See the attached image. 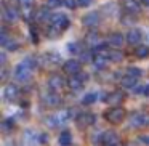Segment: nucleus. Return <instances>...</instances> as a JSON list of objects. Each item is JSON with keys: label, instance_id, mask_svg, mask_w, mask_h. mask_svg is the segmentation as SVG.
<instances>
[{"label": "nucleus", "instance_id": "4", "mask_svg": "<svg viewBox=\"0 0 149 146\" xmlns=\"http://www.w3.org/2000/svg\"><path fill=\"white\" fill-rule=\"evenodd\" d=\"M95 120H96V116L93 112H80L75 117V125L79 129H87V127L93 125Z\"/></svg>", "mask_w": 149, "mask_h": 146}, {"label": "nucleus", "instance_id": "34", "mask_svg": "<svg viewBox=\"0 0 149 146\" xmlns=\"http://www.w3.org/2000/svg\"><path fill=\"white\" fill-rule=\"evenodd\" d=\"M3 48L10 50V52H16V50L19 48V43H18L16 40H13V39H8V40H7V43L3 45Z\"/></svg>", "mask_w": 149, "mask_h": 146}, {"label": "nucleus", "instance_id": "1", "mask_svg": "<svg viewBox=\"0 0 149 146\" xmlns=\"http://www.w3.org/2000/svg\"><path fill=\"white\" fill-rule=\"evenodd\" d=\"M125 116H127V112H125L123 108H120V104L119 106L109 108V109L104 112V119H106L107 122H111V124H120L123 119H125Z\"/></svg>", "mask_w": 149, "mask_h": 146}, {"label": "nucleus", "instance_id": "11", "mask_svg": "<svg viewBox=\"0 0 149 146\" xmlns=\"http://www.w3.org/2000/svg\"><path fill=\"white\" fill-rule=\"evenodd\" d=\"M18 96H19V88H18V85L7 84L3 87V98L7 101H15Z\"/></svg>", "mask_w": 149, "mask_h": 146}, {"label": "nucleus", "instance_id": "31", "mask_svg": "<svg viewBox=\"0 0 149 146\" xmlns=\"http://www.w3.org/2000/svg\"><path fill=\"white\" fill-rule=\"evenodd\" d=\"M68 48H69V52L74 53V55H80L82 50H85L84 45H82V42H72V43H69Z\"/></svg>", "mask_w": 149, "mask_h": 146}, {"label": "nucleus", "instance_id": "10", "mask_svg": "<svg viewBox=\"0 0 149 146\" xmlns=\"http://www.w3.org/2000/svg\"><path fill=\"white\" fill-rule=\"evenodd\" d=\"M80 63L82 61H77V59H68V61L63 63V71H64L66 74H71V75L77 74V72L82 71Z\"/></svg>", "mask_w": 149, "mask_h": 146}, {"label": "nucleus", "instance_id": "25", "mask_svg": "<svg viewBox=\"0 0 149 146\" xmlns=\"http://www.w3.org/2000/svg\"><path fill=\"white\" fill-rule=\"evenodd\" d=\"M2 130H3V133H10L13 132V127H15V119H11V117H8V119H3L2 120Z\"/></svg>", "mask_w": 149, "mask_h": 146}, {"label": "nucleus", "instance_id": "43", "mask_svg": "<svg viewBox=\"0 0 149 146\" xmlns=\"http://www.w3.org/2000/svg\"><path fill=\"white\" fill-rule=\"evenodd\" d=\"M144 96H149V85H144Z\"/></svg>", "mask_w": 149, "mask_h": 146}, {"label": "nucleus", "instance_id": "17", "mask_svg": "<svg viewBox=\"0 0 149 146\" xmlns=\"http://www.w3.org/2000/svg\"><path fill=\"white\" fill-rule=\"evenodd\" d=\"M52 11H50V7L47 5V7H42V8H39L37 10V13H36V20L39 21V23H47V21H50L52 20Z\"/></svg>", "mask_w": 149, "mask_h": 146}, {"label": "nucleus", "instance_id": "36", "mask_svg": "<svg viewBox=\"0 0 149 146\" xmlns=\"http://www.w3.org/2000/svg\"><path fill=\"white\" fill-rule=\"evenodd\" d=\"M63 3H64L63 0H48V2H47V5H48L50 8H59Z\"/></svg>", "mask_w": 149, "mask_h": 146}, {"label": "nucleus", "instance_id": "14", "mask_svg": "<svg viewBox=\"0 0 149 146\" xmlns=\"http://www.w3.org/2000/svg\"><path fill=\"white\" fill-rule=\"evenodd\" d=\"M141 37H143V34L139 29H130L128 32H127L125 39H127V43H128V45H138V43L141 42Z\"/></svg>", "mask_w": 149, "mask_h": 146}, {"label": "nucleus", "instance_id": "33", "mask_svg": "<svg viewBox=\"0 0 149 146\" xmlns=\"http://www.w3.org/2000/svg\"><path fill=\"white\" fill-rule=\"evenodd\" d=\"M93 56H95L93 52H90V50H82L79 58H80L82 63H90V61H93Z\"/></svg>", "mask_w": 149, "mask_h": 146}, {"label": "nucleus", "instance_id": "40", "mask_svg": "<svg viewBox=\"0 0 149 146\" xmlns=\"http://www.w3.org/2000/svg\"><path fill=\"white\" fill-rule=\"evenodd\" d=\"M5 64H7V55L5 53H0V66L5 68Z\"/></svg>", "mask_w": 149, "mask_h": 146}, {"label": "nucleus", "instance_id": "6", "mask_svg": "<svg viewBox=\"0 0 149 146\" xmlns=\"http://www.w3.org/2000/svg\"><path fill=\"white\" fill-rule=\"evenodd\" d=\"M2 16H3V21H7V23H15V21L19 18V11H18V8L13 7V5L3 3Z\"/></svg>", "mask_w": 149, "mask_h": 146}, {"label": "nucleus", "instance_id": "19", "mask_svg": "<svg viewBox=\"0 0 149 146\" xmlns=\"http://www.w3.org/2000/svg\"><path fill=\"white\" fill-rule=\"evenodd\" d=\"M107 63H109V56H107V55H100V53H95V56H93V64H95V68H96L98 71H101V69H106Z\"/></svg>", "mask_w": 149, "mask_h": 146}, {"label": "nucleus", "instance_id": "21", "mask_svg": "<svg viewBox=\"0 0 149 146\" xmlns=\"http://www.w3.org/2000/svg\"><path fill=\"white\" fill-rule=\"evenodd\" d=\"M58 143L63 146H71L72 145V133L69 132V130H63V132L59 133Z\"/></svg>", "mask_w": 149, "mask_h": 146}, {"label": "nucleus", "instance_id": "30", "mask_svg": "<svg viewBox=\"0 0 149 146\" xmlns=\"http://www.w3.org/2000/svg\"><path fill=\"white\" fill-rule=\"evenodd\" d=\"M87 43H88L90 47H93V48H95V47H96L98 43H101L100 36H98L96 32H90V34L87 36Z\"/></svg>", "mask_w": 149, "mask_h": 146}, {"label": "nucleus", "instance_id": "5", "mask_svg": "<svg viewBox=\"0 0 149 146\" xmlns=\"http://www.w3.org/2000/svg\"><path fill=\"white\" fill-rule=\"evenodd\" d=\"M100 141L106 146H117V145H120V136L114 130H106L104 133H101Z\"/></svg>", "mask_w": 149, "mask_h": 146}, {"label": "nucleus", "instance_id": "26", "mask_svg": "<svg viewBox=\"0 0 149 146\" xmlns=\"http://www.w3.org/2000/svg\"><path fill=\"white\" fill-rule=\"evenodd\" d=\"M23 63L26 66H29L31 69H36L37 66H39V58H37L36 55H27L26 58L23 59Z\"/></svg>", "mask_w": 149, "mask_h": 146}, {"label": "nucleus", "instance_id": "18", "mask_svg": "<svg viewBox=\"0 0 149 146\" xmlns=\"http://www.w3.org/2000/svg\"><path fill=\"white\" fill-rule=\"evenodd\" d=\"M106 101L109 106H119L120 103L123 101V93H120V92H112V93H107L106 95Z\"/></svg>", "mask_w": 149, "mask_h": 146}, {"label": "nucleus", "instance_id": "27", "mask_svg": "<svg viewBox=\"0 0 149 146\" xmlns=\"http://www.w3.org/2000/svg\"><path fill=\"white\" fill-rule=\"evenodd\" d=\"M43 59H45L47 64H52V66L58 64V63L61 61V58H59L58 53H47V55L43 56Z\"/></svg>", "mask_w": 149, "mask_h": 146}, {"label": "nucleus", "instance_id": "28", "mask_svg": "<svg viewBox=\"0 0 149 146\" xmlns=\"http://www.w3.org/2000/svg\"><path fill=\"white\" fill-rule=\"evenodd\" d=\"M107 56H109V61L111 63H120L123 59V55L119 52V50H109V53H107Z\"/></svg>", "mask_w": 149, "mask_h": 146}, {"label": "nucleus", "instance_id": "3", "mask_svg": "<svg viewBox=\"0 0 149 146\" xmlns=\"http://www.w3.org/2000/svg\"><path fill=\"white\" fill-rule=\"evenodd\" d=\"M32 71L34 69H31L29 66H26L24 63H21V64H18L16 68H15V79L16 80H19V82H29L31 80V77H32Z\"/></svg>", "mask_w": 149, "mask_h": 146}, {"label": "nucleus", "instance_id": "44", "mask_svg": "<svg viewBox=\"0 0 149 146\" xmlns=\"http://www.w3.org/2000/svg\"><path fill=\"white\" fill-rule=\"evenodd\" d=\"M143 5H146V7H149V0H139Z\"/></svg>", "mask_w": 149, "mask_h": 146}, {"label": "nucleus", "instance_id": "32", "mask_svg": "<svg viewBox=\"0 0 149 146\" xmlns=\"http://www.w3.org/2000/svg\"><path fill=\"white\" fill-rule=\"evenodd\" d=\"M61 32H63V31L58 29V27H56L55 24H52V23H50V26L47 27V36H48L50 39H55V37H58Z\"/></svg>", "mask_w": 149, "mask_h": 146}, {"label": "nucleus", "instance_id": "16", "mask_svg": "<svg viewBox=\"0 0 149 146\" xmlns=\"http://www.w3.org/2000/svg\"><path fill=\"white\" fill-rule=\"evenodd\" d=\"M43 103H45V106H59L61 104V98L56 95V92L50 90L48 93L43 95Z\"/></svg>", "mask_w": 149, "mask_h": 146}, {"label": "nucleus", "instance_id": "15", "mask_svg": "<svg viewBox=\"0 0 149 146\" xmlns=\"http://www.w3.org/2000/svg\"><path fill=\"white\" fill-rule=\"evenodd\" d=\"M21 10L24 13V18L26 20H32V5H34V0H18Z\"/></svg>", "mask_w": 149, "mask_h": 146}, {"label": "nucleus", "instance_id": "37", "mask_svg": "<svg viewBox=\"0 0 149 146\" xmlns=\"http://www.w3.org/2000/svg\"><path fill=\"white\" fill-rule=\"evenodd\" d=\"M63 2H64V5L68 8H75L79 5V0H63Z\"/></svg>", "mask_w": 149, "mask_h": 146}, {"label": "nucleus", "instance_id": "22", "mask_svg": "<svg viewBox=\"0 0 149 146\" xmlns=\"http://www.w3.org/2000/svg\"><path fill=\"white\" fill-rule=\"evenodd\" d=\"M43 122H45V125L48 127V129H56V127H59V124H61V119H59V116H47Z\"/></svg>", "mask_w": 149, "mask_h": 146}, {"label": "nucleus", "instance_id": "7", "mask_svg": "<svg viewBox=\"0 0 149 146\" xmlns=\"http://www.w3.org/2000/svg\"><path fill=\"white\" fill-rule=\"evenodd\" d=\"M128 122L132 124L133 127H143V125H146V124L149 122V119H148V116H146L144 112H139V111H135V112H132L128 116Z\"/></svg>", "mask_w": 149, "mask_h": 146}, {"label": "nucleus", "instance_id": "2", "mask_svg": "<svg viewBox=\"0 0 149 146\" xmlns=\"http://www.w3.org/2000/svg\"><path fill=\"white\" fill-rule=\"evenodd\" d=\"M88 80V74L87 72H77V74L71 75V79L68 80V87L71 88V90L77 92V90H82V87L85 85V82Z\"/></svg>", "mask_w": 149, "mask_h": 146}, {"label": "nucleus", "instance_id": "24", "mask_svg": "<svg viewBox=\"0 0 149 146\" xmlns=\"http://www.w3.org/2000/svg\"><path fill=\"white\" fill-rule=\"evenodd\" d=\"M125 8L128 13H138L139 8H141V2H138V0H130V2H127Z\"/></svg>", "mask_w": 149, "mask_h": 146}, {"label": "nucleus", "instance_id": "9", "mask_svg": "<svg viewBox=\"0 0 149 146\" xmlns=\"http://www.w3.org/2000/svg\"><path fill=\"white\" fill-rule=\"evenodd\" d=\"M50 23L52 24H55L58 29H61V31H66L69 27V24H71V21H69V18L66 16V15H61V13H58V15H53L52 16V20H50Z\"/></svg>", "mask_w": 149, "mask_h": 146}, {"label": "nucleus", "instance_id": "39", "mask_svg": "<svg viewBox=\"0 0 149 146\" xmlns=\"http://www.w3.org/2000/svg\"><path fill=\"white\" fill-rule=\"evenodd\" d=\"M93 3V0H79V7L85 8V7H90Z\"/></svg>", "mask_w": 149, "mask_h": 146}, {"label": "nucleus", "instance_id": "35", "mask_svg": "<svg viewBox=\"0 0 149 146\" xmlns=\"http://www.w3.org/2000/svg\"><path fill=\"white\" fill-rule=\"evenodd\" d=\"M127 74H130V75H133V77H141L143 75V71L139 68H136V66H130V68H127Z\"/></svg>", "mask_w": 149, "mask_h": 146}, {"label": "nucleus", "instance_id": "20", "mask_svg": "<svg viewBox=\"0 0 149 146\" xmlns=\"http://www.w3.org/2000/svg\"><path fill=\"white\" fill-rule=\"evenodd\" d=\"M120 84H122V87L125 88V90H132V88H135L136 84H138V77H133V75H130V74H125L122 79H120Z\"/></svg>", "mask_w": 149, "mask_h": 146}, {"label": "nucleus", "instance_id": "23", "mask_svg": "<svg viewBox=\"0 0 149 146\" xmlns=\"http://www.w3.org/2000/svg\"><path fill=\"white\" fill-rule=\"evenodd\" d=\"M135 55H136V58H139V59L149 58V47H146V45L136 47V48H135Z\"/></svg>", "mask_w": 149, "mask_h": 146}, {"label": "nucleus", "instance_id": "13", "mask_svg": "<svg viewBox=\"0 0 149 146\" xmlns=\"http://www.w3.org/2000/svg\"><path fill=\"white\" fill-rule=\"evenodd\" d=\"M63 85H64V79L58 74H53L52 77L48 79V88L52 92H59L63 88Z\"/></svg>", "mask_w": 149, "mask_h": 146}, {"label": "nucleus", "instance_id": "42", "mask_svg": "<svg viewBox=\"0 0 149 146\" xmlns=\"http://www.w3.org/2000/svg\"><path fill=\"white\" fill-rule=\"evenodd\" d=\"M139 140H141L143 143H148V145H149V136H141Z\"/></svg>", "mask_w": 149, "mask_h": 146}, {"label": "nucleus", "instance_id": "29", "mask_svg": "<svg viewBox=\"0 0 149 146\" xmlns=\"http://www.w3.org/2000/svg\"><path fill=\"white\" fill-rule=\"evenodd\" d=\"M96 100H98V93L96 92H90V93H85V96L82 98V103L85 106H88V104H93Z\"/></svg>", "mask_w": 149, "mask_h": 146}, {"label": "nucleus", "instance_id": "41", "mask_svg": "<svg viewBox=\"0 0 149 146\" xmlns=\"http://www.w3.org/2000/svg\"><path fill=\"white\" fill-rule=\"evenodd\" d=\"M133 90H135L136 95H144V85H141V87H135Z\"/></svg>", "mask_w": 149, "mask_h": 146}, {"label": "nucleus", "instance_id": "12", "mask_svg": "<svg viewBox=\"0 0 149 146\" xmlns=\"http://www.w3.org/2000/svg\"><path fill=\"white\" fill-rule=\"evenodd\" d=\"M123 42H127V39L120 32H112L107 37V43H109L112 48H120V47L123 45Z\"/></svg>", "mask_w": 149, "mask_h": 146}, {"label": "nucleus", "instance_id": "38", "mask_svg": "<svg viewBox=\"0 0 149 146\" xmlns=\"http://www.w3.org/2000/svg\"><path fill=\"white\" fill-rule=\"evenodd\" d=\"M31 39L34 43H39V34H37L36 27H31Z\"/></svg>", "mask_w": 149, "mask_h": 146}, {"label": "nucleus", "instance_id": "8", "mask_svg": "<svg viewBox=\"0 0 149 146\" xmlns=\"http://www.w3.org/2000/svg\"><path fill=\"white\" fill-rule=\"evenodd\" d=\"M101 21V16L98 11H90V13H87L84 16V20H82V23H84V26L90 27V29H93V27H96L98 24H100Z\"/></svg>", "mask_w": 149, "mask_h": 146}]
</instances>
